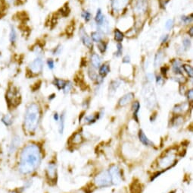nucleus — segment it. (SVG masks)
Segmentation results:
<instances>
[{"mask_svg":"<svg viewBox=\"0 0 193 193\" xmlns=\"http://www.w3.org/2000/svg\"><path fill=\"white\" fill-rule=\"evenodd\" d=\"M143 94L145 96V104L147 107L149 109H152L156 104V98L154 92L153 87L151 86H147L143 89Z\"/></svg>","mask_w":193,"mask_h":193,"instance_id":"423d86ee","label":"nucleus"},{"mask_svg":"<svg viewBox=\"0 0 193 193\" xmlns=\"http://www.w3.org/2000/svg\"><path fill=\"white\" fill-rule=\"evenodd\" d=\"M183 47H185V49H189L190 47V44H191V42H190V40L189 38H184L183 40Z\"/></svg>","mask_w":193,"mask_h":193,"instance_id":"e433bc0d","label":"nucleus"},{"mask_svg":"<svg viewBox=\"0 0 193 193\" xmlns=\"http://www.w3.org/2000/svg\"><path fill=\"white\" fill-rule=\"evenodd\" d=\"M17 34L16 32V30L14 29V26L11 25L10 28V33H9V40H10L11 44H14L17 40Z\"/></svg>","mask_w":193,"mask_h":193,"instance_id":"5701e85b","label":"nucleus"},{"mask_svg":"<svg viewBox=\"0 0 193 193\" xmlns=\"http://www.w3.org/2000/svg\"><path fill=\"white\" fill-rule=\"evenodd\" d=\"M21 143V138L19 135H15L12 137V141H11L9 147V154H13L14 152L18 149Z\"/></svg>","mask_w":193,"mask_h":193,"instance_id":"9d476101","label":"nucleus"},{"mask_svg":"<svg viewBox=\"0 0 193 193\" xmlns=\"http://www.w3.org/2000/svg\"><path fill=\"white\" fill-rule=\"evenodd\" d=\"M80 37H81V40L83 41V44L86 46V47L88 48H91L93 47V42H92V40L90 39V37H89L86 32L85 31L84 29L82 28L80 31Z\"/></svg>","mask_w":193,"mask_h":193,"instance_id":"f8f14e48","label":"nucleus"},{"mask_svg":"<svg viewBox=\"0 0 193 193\" xmlns=\"http://www.w3.org/2000/svg\"><path fill=\"white\" fill-rule=\"evenodd\" d=\"M110 72V67L108 64H104L99 67V75L102 78L108 75Z\"/></svg>","mask_w":193,"mask_h":193,"instance_id":"b1692460","label":"nucleus"},{"mask_svg":"<svg viewBox=\"0 0 193 193\" xmlns=\"http://www.w3.org/2000/svg\"><path fill=\"white\" fill-rule=\"evenodd\" d=\"M55 98V94H52V95H50V96H49V98H48V100H50V101H51V100H52V99H53V98Z\"/></svg>","mask_w":193,"mask_h":193,"instance_id":"4d7b16f0","label":"nucleus"},{"mask_svg":"<svg viewBox=\"0 0 193 193\" xmlns=\"http://www.w3.org/2000/svg\"><path fill=\"white\" fill-rule=\"evenodd\" d=\"M61 51H62V47L61 45H59L58 46L55 50H54L53 54L55 55V56H59V55H60V54L61 53Z\"/></svg>","mask_w":193,"mask_h":193,"instance_id":"58836bf2","label":"nucleus"},{"mask_svg":"<svg viewBox=\"0 0 193 193\" xmlns=\"http://www.w3.org/2000/svg\"><path fill=\"white\" fill-rule=\"evenodd\" d=\"M187 98H188V99L189 100V101H192L193 99V90H189L187 92Z\"/></svg>","mask_w":193,"mask_h":193,"instance_id":"49530a36","label":"nucleus"},{"mask_svg":"<svg viewBox=\"0 0 193 193\" xmlns=\"http://www.w3.org/2000/svg\"><path fill=\"white\" fill-rule=\"evenodd\" d=\"M181 19H182V21L185 23L191 22V21H192V16L191 15L190 17H189V16H187V17H185V16H183V17H182Z\"/></svg>","mask_w":193,"mask_h":193,"instance_id":"c03bdc74","label":"nucleus"},{"mask_svg":"<svg viewBox=\"0 0 193 193\" xmlns=\"http://www.w3.org/2000/svg\"><path fill=\"white\" fill-rule=\"evenodd\" d=\"M47 66H48V68L51 70L55 68V63L52 59H48L47 60Z\"/></svg>","mask_w":193,"mask_h":193,"instance_id":"ea45409f","label":"nucleus"},{"mask_svg":"<svg viewBox=\"0 0 193 193\" xmlns=\"http://www.w3.org/2000/svg\"><path fill=\"white\" fill-rule=\"evenodd\" d=\"M167 70H168V68H167V67H162V68H160V71H161V73L164 75H165L166 74H167Z\"/></svg>","mask_w":193,"mask_h":193,"instance_id":"8fccbe9b","label":"nucleus"},{"mask_svg":"<svg viewBox=\"0 0 193 193\" xmlns=\"http://www.w3.org/2000/svg\"><path fill=\"white\" fill-rule=\"evenodd\" d=\"M169 193H175V192H169Z\"/></svg>","mask_w":193,"mask_h":193,"instance_id":"13d9d810","label":"nucleus"},{"mask_svg":"<svg viewBox=\"0 0 193 193\" xmlns=\"http://www.w3.org/2000/svg\"><path fill=\"white\" fill-rule=\"evenodd\" d=\"M120 86V83L117 81H113L111 82V83L110 84V86H109V93L111 94H113L117 91V88Z\"/></svg>","mask_w":193,"mask_h":193,"instance_id":"a878e982","label":"nucleus"},{"mask_svg":"<svg viewBox=\"0 0 193 193\" xmlns=\"http://www.w3.org/2000/svg\"><path fill=\"white\" fill-rule=\"evenodd\" d=\"M5 101L9 109L17 107L21 102L19 91L14 86H10L5 93Z\"/></svg>","mask_w":193,"mask_h":193,"instance_id":"7ed1b4c3","label":"nucleus"},{"mask_svg":"<svg viewBox=\"0 0 193 193\" xmlns=\"http://www.w3.org/2000/svg\"><path fill=\"white\" fill-rule=\"evenodd\" d=\"M98 50H100L101 52H105V50H106V48H107V45L105 43H103V42H101L99 44H98Z\"/></svg>","mask_w":193,"mask_h":193,"instance_id":"c9c22d12","label":"nucleus"},{"mask_svg":"<svg viewBox=\"0 0 193 193\" xmlns=\"http://www.w3.org/2000/svg\"><path fill=\"white\" fill-rule=\"evenodd\" d=\"M98 27H99V29H100L103 33L107 34L109 32V23L106 19L104 20L102 25Z\"/></svg>","mask_w":193,"mask_h":193,"instance_id":"bb28decb","label":"nucleus"},{"mask_svg":"<svg viewBox=\"0 0 193 193\" xmlns=\"http://www.w3.org/2000/svg\"><path fill=\"white\" fill-rule=\"evenodd\" d=\"M139 138H140V141L144 145L148 147H152L154 145V143L151 141L150 139H148V138L145 135V132H143L142 130L139 131L138 133Z\"/></svg>","mask_w":193,"mask_h":193,"instance_id":"4468645a","label":"nucleus"},{"mask_svg":"<svg viewBox=\"0 0 193 193\" xmlns=\"http://www.w3.org/2000/svg\"><path fill=\"white\" fill-rule=\"evenodd\" d=\"M132 109H133V118L135 119L136 122H138V113L140 110V103H139L138 101H136L133 103Z\"/></svg>","mask_w":193,"mask_h":193,"instance_id":"aec40b11","label":"nucleus"},{"mask_svg":"<svg viewBox=\"0 0 193 193\" xmlns=\"http://www.w3.org/2000/svg\"><path fill=\"white\" fill-rule=\"evenodd\" d=\"M117 52H115V55L117 56H121V54H122V52H123V46H122V44H117Z\"/></svg>","mask_w":193,"mask_h":193,"instance_id":"4c0bfd02","label":"nucleus"},{"mask_svg":"<svg viewBox=\"0 0 193 193\" xmlns=\"http://www.w3.org/2000/svg\"><path fill=\"white\" fill-rule=\"evenodd\" d=\"M82 17L84 18V20L86 21H89L90 19H91L92 15L91 13L87 12V11H85V12H83L82 13Z\"/></svg>","mask_w":193,"mask_h":193,"instance_id":"f704fd0d","label":"nucleus"},{"mask_svg":"<svg viewBox=\"0 0 193 193\" xmlns=\"http://www.w3.org/2000/svg\"><path fill=\"white\" fill-rule=\"evenodd\" d=\"M7 4H13L16 0H4Z\"/></svg>","mask_w":193,"mask_h":193,"instance_id":"5fc2aeb1","label":"nucleus"},{"mask_svg":"<svg viewBox=\"0 0 193 193\" xmlns=\"http://www.w3.org/2000/svg\"><path fill=\"white\" fill-rule=\"evenodd\" d=\"M59 117H59V115L57 113H55V114L53 115V119H54V120H55V122H59Z\"/></svg>","mask_w":193,"mask_h":193,"instance_id":"3c124183","label":"nucleus"},{"mask_svg":"<svg viewBox=\"0 0 193 193\" xmlns=\"http://www.w3.org/2000/svg\"><path fill=\"white\" fill-rule=\"evenodd\" d=\"M91 63L94 68H98L100 67L101 65V58L98 54L93 53L91 56Z\"/></svg>","mask_w":193,"mask_h":193,"instance_id":"a211bd4d","label":"nucleus"},{"mask_svg":"<svg viewBox=\"0 0 193 193\" xmlns=\"http://www.w3.org/2000/svg\"><path fill=\"white\" fill-rule=\"evenodd\" d=\"M147 9L146 0H138L135 6V11L138 13H144Z\"/></svg>","mask_w":193,"mask_h":193,"instance_id":"2eb2a0df","label":"nucleus"},{"mask_svg":"<svg viewBox=\"0 0 193 193\" xmlns=\"http://www.w3.org/2000/svg\"><path fill=\"white\" fill-rule=\"evenodd\" d=\"M41 119V111L39 105L31 103L27 106L24 113L23 129L27 134H33L38 129Z\"/></svg>","mask_w":193,"mask_h":193,"instance_id":"f03ea898","label":"nucleus"},{"mask_svg":"<svg viewBox=\"0 0 193 193\" xmlns=\"http://www.w3.org/2000/svg\"><path fill=\"white\" fill-rule=\"evenodd\" d=\"M181 62L179 61L178 59H176L174 60L173 63L172 65V68L173 71L175 74L176 75H182V71H181Z\"/></svg>","mask_w":193,"mask_h":193,"instance_id":"6ab92c4d","label":"nucleus"},{"mask_svg":"<svg viewBox=\"0 0 193 193\" xmlns=\"http://www.w3.org/2000/svg\"><path fill=\"white\" fill-rule=\"evenodd\" d=\"M1 122L5 125V127H10L13 124V119L10 114H5L1 118Z\"/></svg>","mask_w":193,"mask_h":193,"instance_id":"dca6fc26","label":"nucleus"},{"mask_svg":"<svg viewBox=\"0 0 193 193\" xmlns=\"http://www.w3.org/2000/svg\"><path fill=\"white\" fill-rule=\"evenodd\" d=\"M59 134L62 135L64 130V122H65V114L62 113L61 115L59 117Z\"/></svg>","mask_w":193,"mask_h":193,"instance_id":"4be33fe9","label":"nucleus"},{"mask_svg":"<svg viewBox=\"0 0 193 193\" xmlns=\"http://www.w3.org/2000/svg\"><path fill=\"white\" fill-rule=\"evenodd\" d=\"M108 172L111 179V183L114 185H119L122 181V175L119 167L117 165L111 166L109 169Z\"/></svg>","mask_w":193,"mask_h":193,"instance_id":"1a4fd4ad","label":"nucleus"},{"mask_svg":"<svg viewBox=\"0 0 193 193\" xmlns=\"http://www.w3.org/2000/svg\"><path fill=\"white\" fill-rule=\"evenodd\" d=\"M71 88H72V83L70 82H66L64 87H63V90H64V94H67V93L69 92L70 90H71Z\"/></svg>","mask_w":193,"mask_h":193,"instance_id":"72a5a7b5","label":"nucleus"},{"mask_svg":"<svg viewBox=\"0 0 193 193\" xmlns=\"http://www.w3.org/2000/svg\"><path fill=\"white\" fill-rule=\"evenodd\" d=\"M94 183L97 187L104 188L111 184L110 174L108 170H103L97 175L94 179Z\"/></svg>","mask_w":193,"mask_h":193,"instance_id":"39448f33","label":"nucleus"},{"mask_svg":"<svg viewBox=\"0 0 193 193\" xmlns=\"http://www.w3.org/2000/svg\"><path fill=\"white\" fill-rule=\"evenodd\" d=\"M98 115H99V113L98 114V116H94V115L87 116V117H85V119H84L85 122H86V123H89V124H91V123H93V122H95V121H96L97 119L98 118Z\"/></svg>","mask_w":193,"mask_h":193,"instance_id":"c756f323","label":"nucleus"},{"mask_svg":"<svg viewBox=\"0 0 193 193\" xmlns=\"http://www.w3.org/2000/svg\"><path fill=\"white\" fill-rule=\"evenodd\" d=\"M29 69L31 73L38 75L42 72L43 69V61L41 56H37L34 60L30 63Z\"/></svg>","mask_w":193,"mask_h":193,"instance_id":"6e6552de","label":"nucleus"},{"mask_svg":"<svg viewBox=\"0 0 193 193\" xmlns=\"http://www.w3.org/2000/svg\"><path fill=\"white\" fill-rule=\"evenodd\" d=\"M95 22H96L97 25H98V26H100L102 24V22L104 21V20H105V17H104L103 15H102V10H101L100 9H98V10H97V13L96 15H95Z\"/></svg>","mask_w":193,"mask_h":193,"instance_id":"393cba45","label":"nucleus"},{"mask_svg":"<svg viewBox=\"0 0 193 193\" xmlns=\"http://www.w3.org/2000/svg\"><path fill=\"white\" fill-rule=\"evenodd\" d=\"M176 160V154L175 151H170L166 152L165 154L163 157H160L158 160V167L162 170H167L172 167L173 164H175V162Z\"/></svg>","mask_w":193,"mask_h":193,"instance_id":"20e7f679","label":"nucleus"},{"mask_svg":"<svg viewBox=\"0 0 193 193\" xmlns=\"http://www.w3.org/2000/svg\"><path fill=\"white\" fill-rule=\"evenodd\" d=\"M134 98V94L133 93H128V94H125L123 96L122 98L118 101V104L121 106H124L127 105L128 103H130L133 99Z\"/></svg>","mask_w":193,"mask_h":193,"instance_id":"ddd939ff","label":"nucleus"},{"mask_svg":"<svg viewBox=\"0 0 193 193\" xmlns=\"http://www.w3.org/2000/svg\"><path fill=\"white\" fill-rule=\"evenodd\" d=\"M164 57V54L162 51H158L156 53L155 57V61H154V66L155 67H158V66H160L161 64V63L163 62V59Z\"/></svg>","mask_w":193,"mask_h":193,"instance_id":"f3484780","label":"nucleus"},{"mask_svg":"<svg viewBox=\"0 0 193 193\" xmlns=\"http://www.w3.org/2000/svg\"><path fill=\"white\" fill-rule=\"evenodd\" d=\"M183 68H184L185 71H186V73L188 74L190 78H192L193 76V70L192 67L191 66H189V65H184L183 66Z\"/></svg>","mask_w":193,"mask_h":193,"instance_id":"2f4dec72","label":"nucleus"},{"mask_svg":"<svg viewBox=\"0 0 193 193\" xmlns=\"http://www.w3.org/2000/svg\"><path fill=\"white\" fill-rule=\"evenodd\" d=\"M9 193H21V191H20V189H12L9 191Z\"/></svg>","mask_w":193,"mask_h":193,"instance_id":"864d4df0","label":"nucleus"},{"mask_svg":"<svg viewBox=\"0 0 193 193\" xmlns=\"http://www.w3.org/2000/svg\"><path fill=\"white\" fill-rule=\"evenodd\" d=\"M89 75H90V78H91V79H93V80L97 79V78H98L96 73H95L93 70H92V71L91 70H90V71H89Z\"/></svg>","mask_w":193,"mask_h":193,"instance_id":"79ce46f5","label":"nucleus"},{"mask_svg":"<svg viewBox=\"0 0 193 193\" xmlns=\"http://www.w3.org/2000/svg\"><path fill=\"white\" fill-rule=\"evenodd\" d=\"M130 62V57L129 56H125L123 59V63H129Z\"/></svg>","mask_w":193,"mask_h":193,"instance_id":"09e8293b","label":"nucleus"},{"mask_svg":"<svg viewBox=\"0 0 193 193\" xmlns=\"http://www.w3.org/2000/svg\"><path fill=\"white\" fill-rule=\"evenodd\" d=\"M173 21L172 19L167 20V21L166 22V25H165L166 28L168 30H171V28H173Z\"/></svg>","mask_w":193,"mask_h":193,"instance_id":"a19ab883","label":"nucleus"},{"mask_svg":"<svg viewBox=\"0 0 193 193\" xmlns=\"http://www.w3.org/2000/svg\"><path fill=\"white\" fill-rule=\"evenodd\" d=\"M43 160L42 149L36 143H28L21 150L17 163L18 171L22 175H29L36 171Z\"/></svg>","mask_w":193,"mask_h":193,"instance_id":"f257e3e1","label":"nucleus"},{"mask_svg":"<svg viewBox=\"0 0 193 193\" xmlns=\"http://www.w3.org/2000/svg\"><path fill=\"white\" fill-rule=\"evenodd\" d=\"M46 176L50 183H56L57 180V165L55 162H49L46 168Z\"/></svg>","mask_w":193,"mask_h":193,"instance_id":"0eeeda50","label":"nucleus"},{"mask_svg":"<svg viewBox=\"0 0 193 193\" xmlns=\"http://www.w3.org/2000/svg\"><path fill=\"white\" fill-rule=\"evenodd\" d=\"M167 39H168V35H164V36L161 37L160 40H161L162 43H165V42L167 40Z\"/></svg>","mask_w":193,"mask_h":193,"instance_id":"603ef678","label":"nucleus"},{"mask_svg":"<svg viewBox=\"0 0 193 193\" xmlns=\"http://www.w3.org/2000/svg\"><path fill=\"white\" fill-rule=\"evenodd\" d=\"M146 78H147V80H148L149 82H153L154 79H155V77H154V75H153V74H152V73L147 74Z\"/></svg>","mask_w":193,"mask_h":193,"instance_id":"a18cd8bd","label":"nucleus"},{"mask_svg":"<svg viewBox=\"0 0 193 193\" xmlns=\"http://www.w3.org/2000/svg\"><path fill=\"white\" fill-rule=\"evenodd\" d=\"M128 0H111V5L114 12L122 10L126 5Z\"/></svg>","mask_w":193,"mask_h":193,"instance_id":"9b49d317","label":"nucleus"},{"mask_svg":"<svg viewBox=\"0 0 193 193\" xmlns=\"http://www.w3.org/2000/svg\"><path fill=\"white\" fill-rule=\"evenodd\" d=\"M181 111H183V106H182V105H176V106L173 108L174 113H178Z\"/></svg>","mask_w":193,"mask_h":193,"instance_id":"37998d69","label":"nucleus"},{"mask_svg":"<svg viewBox=\"0 0 193 193\" xmlns=\"http://www.w3.org/2000/svg\"><path fill=\"white\" fill-rule=\"evenodd\" d=\"M189 34L190 37H193V28H191L189 29Z\"/></svg>","mask_w":193,"mask_h":193,"instance_id":"6e6d98bb","label":"nucleus"},{"mask_svg":"<svg viewBox=\"0 0 193 193\" xmlns=\"http://www.w3.org/2000/svg\"><path fill=\"white\" fill-rule=\"evenodd\" d=\"M163 82H164V80H163V78H161L160 76H158L157 78H156V82H157L158 84H162Z\"/></svg>","mask_w":193,"mask_h":193,"instance_id":"de8ad7c7","label":"nucleus"},{"mask_svg":"<svg viewBox=\"0 0 193 193\" xmlns=\"http://www.w3.org/2000/svg\"><path fill=\"white\" fill-rule=\"evenodd\" d=\"M173 125H175V126H177V125H180V124H182L183 122V117H180V116H177V117H176L175 118L173 119Z\"/></svg>","mask_w":193,"mask_h":193,"instance_id":"473e14b6","label":"nucleus"},{"mask_svg":"<svg viewBox=\"0 0 193 193\" xmlns=\"http://www.w3.org/2000/svg\"><path fill=\"white\" fill-rule=\"evenodd\" d=\"M114 39L116 41L121 42L124 39V34L118 29H116L114 31Z\"/></svg>","mask_w":193,"mask_h":193,"instance_id":"c85d7f7f","label":"nucleus"},{"mask_svg":"<svg viewBox=\"0 0 193 193\" xmlns=\"http://www.w3.org/2000/svg\"><path fill=\"white\" fill-rule=\"evenodd\" d=\"M91 37L93 41L96 42V43H100V41L102 40V36L98 32H93L91 34Z\"/></svg>","mask_w":193,"mask_h":193,"instance_id":"7c9ffc66","label":"nucleus"},{"mask_svg":"<svg viewBox=\"0 0 193 193\" xmlns=\"http://www.w3.org/2000/svg\"><path fill=\"white\" fill-rule=\"evenodd\" d=\"M83 136L80 132H77L74 135H73L72 138H71V141H72L73 144H80L83 142Z\"/></svg>","mask_w":193,"mask_h":193,"instance_id":"412c9836","label":"nucleus"},{"mask_svg":"<svg viewBox=\"0 0 193 193\" xmlns=\"http://www.w3.org/2000/svg\"><path fill=\"white\" fill-rule=\"evenodd\" d=\"M53 83L54 84L58 87V89L61 90V89H63L66 82L64 80H62V79H60V78H55Z\"/></svg>","mask_w":193,"mask_h":193,"instance_id":"cd10ccee","label":"nucleus"}]
</instances>
